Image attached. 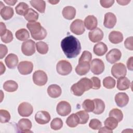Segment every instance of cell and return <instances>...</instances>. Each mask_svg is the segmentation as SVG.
Wrapping results in <instances>:
<instances>
[{"mask_svg":"<svg viewBox=\"0 0 133 133\" xmlns=\"http://www.w3.org/2000/svg\"><path fill=\"white\" fill-rule=\"evenodd\" d=\"M61 47L66 57L70 59L76 57L81 50L79 40L73 35L64 37L61 42Z\"/></svg>","mask_w":133,"mask_h":133,"instance_id":"cell-1","label":"cell"},{"mask_svg":"<svg viewBox=\"0 0 133 133\" xmlns=\"http://www.w3.org/2000/svg\"><path fill=\"white\" fill-rule=\"evenodd\" d=\"M92 83L91 79L84 77L71 86V91L75 96H81L85 91L92 88Z\"/></svg>","mask_w":133,"mask_h":133,"instance_id":"cell-2","label":"cell"},{"mask_svg":"<svg viewBox=\"0 0 133 133\" xmlns=\"http://www.w3.org/2000/svg\"><path fill=\"white\" fill-rule=\"evenodd\" d=\"M26 27L29 30L32 37L35 40L44 39L47 36L46 30L38 22H28L26 24Z\"/></svg>","mask_w":133,"mask_h":133,"instance_id":"cell-3","label":"cell"},{"mask_svg":"<svg viewBox=\"0 0 133 133\" xmlns=\"http://www.w3.org/2000/svg\"><path fill=\"white\" fill-rule=\"evenodd\" d=\"M56 70L57 73L60 75H67L71 72L72 66L69 61L65 60H61L57 63Z\"/></svg>","mask_w":133,"mask_h":133,"instance_id":"cell-4","label":"cell"},{"mask_svg":"<svg viewBox=\"0 0 133 133\" xmlns=\"http://www.w3.org/2000/svg\"><path fill=\"white\" fill-rule=\"evenodd\" d=\"M34 83L39 86L45 85L48 80L46 73L42 70H37L34 72L32 76Z\"/></svg>","mask_w":133,"mask_h":133,"instance_id":"cell-5","label":"cell"},{"mask_svg":"<svg viewBox=\"0 0 133 133\" xmlns=\"http://www.w3.org/2000/svg\"><path fill=\"white\" fill-rule=\"evenodd\" d=\"M126 73V68L125 64L122 63H115L111 68V74L115 78H118L125 76Z\"/></svg>","mask_w":133,"mask_h":133,"instance_id":"cell-6","label":"cell"},{"mask_svg":"<svg viewBox=\"0 0 133 133\" xmlns=\"http://www.w3.org/2000/svg\"><path fill=\"white\" fill-rule=\"evenodd\" d=\"M35 43L32 39H29L23 42L21 46L22 52L25 56L33 55L35 52Z\"/></svg>","mask_w":133,"mask_h":133,"instance_id":"cell-7","label":"cell"},{"mask_svg":"<svg viewBox=\"0 0 133 133\" xmlns=\"http://www.w3.org/2000/svg\"><path fill=\"white\" fill-rule=\"evenodd\" d=\"M90 70L91 72L95 75L101 74L104 70V64L100 59L96 58L90 61Z\"/></svg>","mask_w":133,"mask_h":133,"instance_id":"cell-8","label":"cell"},{"mask_svg":"<svg viewBox=\"0 0 133 133\" xmlns=\"http://www.w3.org/2000/svg\"><path fill=\"white\" fill-rule=\"evenodd\" d=\"M70 29L72 33L77 35L83 34L85 31L83 21L79 19H75L72 22Z\"/></svg>","mask_w":133,"mask_h":133,"instance_id":"cell-9","label":"cell"},{"mask_svg":"<svg viewBox=\"0 0 133 133\" xmlns=\"http://www.w3.org/2000/svg\"><path fill=\"white\" fill-rule=\"evenodd\" d=\"M57 113L62 116H65L69 115L71 112V106L70 104L65 101L59 102L56 107Z\"/></svg>","mask_w":133,"mask_h":133,"instance_id":"cell-10","label":"cell"},{"mask_svg":"<svg viewBox=\"0 0 133 133\" xmlns=\"http://www.w3.org/2000/svg\"><path fill=\"white\" fill-rule=\"evenodd\" d=\"M33 111L32 105L26 102L21 103L18 108L19 114L22 117H28L30 116Z\"/></svg>","mask_w":133,"mask_h":133,"instance_id":"cell-11","label":"cell"},{"mask_svg":"<svg viewBox=\"0 0 133 133\" xmlns=\"http://www.w3.org/2000/svg\"><path fill=\"white\" fill-rule=\"evenodd\" d=\"M122 57V53L118 49L113 48L110 50L105 56L106 59L108 62L113 64L119 61Z\"/></svg>","mask_w":133,"mask_h":133,"instance_id":"cell-12","label":"cell"},{"mask_svg":"<svg viewBox=\"0 0 133 133\" xmlns=\"http://www.w3.org/2000/svg\"><path fill=\"white\" fill-rule=\"evenodd\" d=\"M33 69L32 62L28 61H21L18 65L19 72L22 75H28L30 74Z\"/></svg>","mask_w":133,"mask_h":133,"instance_id":"cell-13","label":"cell"},{"mask_svg":"<svg viewBox=\"0 0 133 133\" xmlns=\"http://www.w3.org/2000/svg\"><path fill=\"white\" fill-rule=\"evenodd\" d=\"M49 113L45 111H39L35 115V120L39 124H45L49 122L50 120Z\"/></svg>","mask_w":133,"mask_h":133,"instance_id":"cell-14","label":"cell"},{"mask_svg":"<svg viewBox=\"0 0 133 133\" xmlns=\"http://www.w3.org/2000/svg\"><path fill=\"white\" fill-rule=\"evenodd\" d=\"M116 17L113 13L109 12L104 15L103 25L105 28L108 29L113 28L116 24Z\"/></svg>","mask_w":133,"mask_h":133,"instance_id":"cell-15","label":"cell"},{"mask_svg":"<svg viewBox=\"0 0 133 133\" xmlns=\"http://www.w3.org/2000/svg\"><path fill=\"white\" fill-rule=\"evenodd\" d=\"M88 37L93 43L99 42L103 39V32L100 28H96L88 33Z\"/></svg>","mask_w":133,"mask_h":133,"instance_id":"cell-16","label":"cell"},{"mask_svg":"<svg viewBox=\"0 0 133 133\" xmlns=\"http://www.w3.org/2000/svg\"><path fill=\"white\" fill-rule=\"evenodd\" d=\"M115 102L118 107H124L128 104L129 97L125 92H118L115 96Z\"/></svg>","mask_w":133,"mask_h":133,"instance_id":"cell-17","label":"cell"},{"mask_svg":"<svg viewBox=\"0 0 133 133\" xmlns=\"http://www.w3.org/2000/svg\"><path fill=\"white\" fill-rule=\"evenodd\" d=\"M18 128L22 132H32L30 129L32 127V123L30 120L27 118L20 119L17 124Z\"/></svg>","mask_w":133,"mask_h":133,"instance_id":"cell-18","label":"cell"},{"mask_svg":"<svg viewBox=\"0 0 133 133\" xmlns=\"http://www.w3.org/2000/svg\"><path fill=\"white\" fill-rule=\"evenodd\" d=\"M89 63L90 62L86 61L79 62L75 68L76 73L80 76L86 74L89 72L90 68Z\"/></svg>","mask_w":133,"mask_h":133,"instance_id":"cell-19","label":"cell"},{"mask_svg":"<svg viewBox=\"0 0 133 133\" xmlns=\"http://www.w3.org/2000/svg\"><path fill=\"white\" fill-rule=\"evenodd\" d=\"M84 24L87 30L92 31L97 28V19L93 15H89L85 18Z\"/></svg>","mask_w":133,"mask_h":133,"instance_id":"cell-20","label":"cell"},{"mask_svg":"<svg viewBox=\"0 0 133 133\" xmlns=\"http://www.w3.org/2000/svg\"><path fill=\"white\" fill-rule=\"evenodd\" d=\"M18 56L14 54H9L6 57L5 62L7 66L10 69H15L18 63Z\"/></svg>","mask_w":133,"mask_h":133,"instance_id":"cell-21","label":"cell"},{"mask_svg":"<svg viewBox=\"0 0 133 133\" xmlns=\"http://www.w3.org/2000/svg\"><path fill=\"white\" fill-rule=\"evenodd\" d=\"M62 90L61 87L57 84H52L48 86L47 93L48 95L53 98L59 97L61 95Z\"/></svg>","mask_w":133,"mask_h":133,"instance_id":"cell-22","label":"cell"},{"mask_svg":"<svg viewBox=\"0 0 133 133\" xmlns=\"http://www.w3.org/2000/svg\"><path fill=\"white\" fill-rule=\"evenodd\" d=\"M109 39L113 44H116L121 43L123 40V34L119 31H111L109 35Z\"/></svg>","mask_w":133,"mask_h":133,"instance_id":"cell-23","label":"cell"},{"mask_svg":"<svg viewBox=\"0 0 133 133\" xmlns=\"http://www.w3.org/2000/svg\"><path fill=\"white\" fill-rule=\"evenodd\" d=\"M0 14L2 18L4 20H7L11 19L13 17L14 11L11 7L4 6L2 8H1Z\"/></svg>","mask_w":133,"mask_h":133,"instance_id":"cell-24","label":"cell"},{"mask_svg":"<svg viewBox=\"0 0 133 133\" xmlns=\"http://www.w3.org/2000/svg\"><path fill=\"white\" fill-rule=\"evenodd\" d=\"M62 14L65 19L72 20L76 15V9L72 6H66L63 9Z\"/></svg>","mask_w":133,"mask_h":133,"instance_id":"cell-25","label":"cell"},{"mask_svg":"<svg viewBox=\"0 0 133 133\" xmlns=\"http://www.w3.org/2000/svg\"><path fill=\"white\" fill-rule=\"evenodd\" d=\"M130 82L127 77L125 76L118 78L117 81V88L119 90H125L130 87Z\"/></svg>","mask_w":133,"mask_h":133,"instance_id":"cell-26","label":"cell"},{"mask_svg":"<svg viewBox=\"0 0 133 133\" xmlns=\"http://www.w3.org/2000/svg\"><path fill=\"white\" fill-rule=\"evenodd\" d=\"M108 50V47L103 42H99L94 45L93 51L98 56L104 55Z\"/></svg>","mask_w":133,"mask_h":133,"instance_id":"cell-27","label":"cell"},{"mask_svg":"<svg viewBox=\"0 0 133 133\" xmlns=\"http://www.w3.org/2000/svg\"><path fill=\"white\" fill-rule=\"evenodd\" d=\"M95 103V108L93 113L96 114H100L102 113L105 109L104 102L100 99H94L93 100Z\"/></svg>","mask_w":133,"mask_h":133,"instance_id":"cell-28","label":"cell"},{"mask_svg":"<svg viewBox=\"0 0 133 133\" xmlns=\"http://www.w3.org/2000/svg\"><path fill=\"white\" fill-rule=\"evenodd\" d=\"M24 17L30 23L35 22L38 19V14L32 8H30L24 16Z\"/></svg>","mask_w":133,"mask_h":133,"instance_id":"cell-29","label":"cell"},{"mask_svg":"<svg viewBox=\"0 0 133 133\" xmlns=\"http://www.w3.org/2000/svg\"><path fill=\"white\" fill-rule=\"evenodd\" d=\"M30 3L32 7L35 8L41 13H44L46 8V3L44 1L33 0L30 1Z\"/></svg>","mask_w":133,"mask_h":133,"instance_id":"cell-30","label":"cell"},{"mask_svg":"<svg viewBox=\"0 0 133 133\" xmlns=\"http://www.w3.org/2000/svg\"><path fill=\"white\" fill-rule=\"evenodd\" d=\"M18 87V85L17 82L12 80L7 81L3 84V89L9 92H12L16 91Z\"/></svg>","mask_w":133,"mask_h":133,"instance_id":"cell-31","label":"cell"},{"mask_svg":"<svg viewBox=\"0 0 133 133\" xmlns=\"http://www.w3.org/2000/svg\"><path fill=\"white\" fill-rule=\"evenodd\" d=\"M66 124L70 127H75L79 124V118L76 113H73L67 118Z\"/></svg>","mask_w":133,"mask_h":133,"instance_id":"cell-32","label":"cell"},{"mask_svg":"<svg viewBox=\"0 0 133 133\" xmlns=\"http://www.w3.org/2000/svg\"><path fill=\"white\" fill-rule=\"evenodd\" d=\"M16 37L19 41H25L30 37L28 31L25 29H21L17 30L15 33Z\"/></svg>","mask_w":133,"mask_h":133,"instance_id":"cell-33","label":"cell"},{"mask_svg":"<svg viewBox=\"0 0 133 133\" xmlns=\"http://www.w3.org/2000/svg\"><path fill=\"white\" fill-rule=\"evenodd\" d=\"M30 8L28 5L24 2L19 3L15 7L16 13L21 16H24Z\"/></svg>","mask_w":133,"mask_h":133,"instance_id":"cell-34","label":"cell"},{"mask_svg":"<svg viewBox=\"0 0 133 133\" xmlns=\"http://www.w3.org/2000/svg\"><path fill=\"white\" fill-rule=\"evenodd\" d=\"M118 123V121L115 118L110 116L105 120L104 123L105 126L113 130L117 127Z\"/></svg>","mask_w":133,"mask_h":133,"instance_id":"cell-35","label":"cell"},{"mask_svg":"<svg viewBox=\"0 0 133 133\" xmlns=\"http://www.w3.org/2000/svg\"><path fill=\"white\" fill-rule=\"evenodd\" d=\"M36 48L37 52L42 55H44L47 53L48 51V45L42 41L37 42L36 43Z\"/></svg>","mask_w":133,"mask_h":133,"instance_id":"cell-36","label":"cell"},{"mask_svg":"<svg viewBox=\"0 0 133 133\" xmlns=\"http://www.w3.org/2000/svg\"><path fill=\"white\" fill-rule=\"evenodd\" d=\"M109 116L115 118L118 122H120L123 118V114L122 111L118 109H113L109 112Z\"/></svg>","mask_w":133,"mask_h":133,"instance_id":"cell-37","label":"cell"},{"mask_svg":"<svg viewBox=\"0 0 133 133\" xmlns=\"http://www.w3.org/2000/svg\"><path fill=\"white\" fill-rule=\"evenodd\" d=\"M115 80L111 76H107L103 80V85L107 89H112L115 86Z\"/></svg>","mask_w":133,"mask_h":133,"instance_id":"cell-38","label":"cell"},{"mask_svg":"<svg viewBox=\"0 0 133 133\" xmlns=\"http://www.w3.org/2000/svg\"><path fill=\"white\" fill-rule=\"evenodd\" d=\"M82 107L87 112H93L95 108V103L93 100L90 99H86L84 101Z\"/></svg>","mask_w":133,"mask_h":133,"instance_id":"cell-39","label":"cell"},{"mask_svg":"<svg viewBox=\"0 0 133 133\" xmlns=\"http://www.w3.org/2000/svg\"><path fill=\"white\" fill-rule=\"evenodd\" d=\"M76 114L78 116L79 118V124H86L89 118V115L86 111L82 110L76 113Z\"/></svg>","mask_w":133,"mask_h":133,"instance_id":"cell-40","label":"cell"},{"mask_svg":"<svg viewBox=\"0 0 133 133\" xmlns=\"http://www.w3.org/2000/svg\"><path fill=\"white\" fill-rule=\"evenodd\" d=\"M63 126V122L60 118L57 117L54 118L50 123V127L55 130H59Z\"/></svg>","mask_w":133,"mask_h":133,"instance_id":"cell-41","label":"cell"},{"mask_svg":"<svg viewBox=\"0 0 133 133\" xmlns=\"http://www.w3.org/2000/svg\"><path fill=\"white\" fill-rule=\"evenodd\" d=\"M10 119V114L6 110H0V122L1 123L8 122Z\"/></svg>","mask_w":133,"mask_h":133,"instance_id":"cell-42","label":"cell"},{"mask_svg":"<svg viewBox=\"0 0 133 133\" xmlns=\"http://www.w3.org/2000/svg\"><path fill=\"white\" fill-rule=\"evenodd\" d=\"M92 58V54L88 51L85 50L83 52L81 56L80 57L78 62L82 61H86L88 62H90Z\"/></svg>","mask_w":133,"mask_h":133,"instance_id":"cell-43","label":"cell"},{"mask_svg":"<svg viewBox=\"0 0 133 133\" xmlns=\"http://www.w3.org/2000/svg\"><path fill=\"white\" fill-rule=\"evenodd\" d=\"M89 126L94 130H98L102 127V123L99 119L94 118L90 120L89 123Z\"/></svg>","mask_w":133,"mask_h":133,"instance_id":"cell-44","label":"cell"},{"mask_svg":"<svg viewBox=\"0 0 133 133\" xmlns=\"http://www.w3.org/2000/svg\"><path fill=\"white\" fill-rule=\"evenodd\" d=\"M1 40L5 43H9L13 39V35L11 32L7 30L5 34L1 36Z\"/></svg>","mask_w":133,"mask_h":133,"instance_id":"cell-45","label":"cell"},{"mask_svg":"<svg viewBox=\"0 0 133 133\" xmlns=\"http://www.w3.org/2000/svg\"><path fill=\"white\" fill-rule=\"evenodd\" d=\"M91 81L92 83V88L94 89H98L101 87V82L100 79L96 76H93L91 78Z\"/></svg>","mask_w":133,"mask_h":133,"instance_id":"cell-46","label":"cell"},{"mask_svg":"<svg viewBox=\"0 0 133 133\" xmlns=\"http://www.w3.org/2000/svg\"><path fill=\"white\" fill-rule=\"evenodd\" d=\"M132 36L127 37L125 42H124V46L125 48L128 50H132L133 46H132Z\"/></svg>","mask_w":133,"mask_h":133,"instance_id":"cell-47","label":"cell"},{"mask_svg":"<svg viewBox=\"0 0 133 133\" xmlns=\"http://www.w3.org/2000/svg\"><path fill=\"white\" fill-rule=\"evenodd\" d=\"M114 0H100V3L101 5L104 7V8H109L111 7L114 3Z\"/></svg>","mask_w":133,"mask_h":133,"instance_id":"cell-48","label":"cell"},{"mask_svg":"<svg viewBox=\"0 0 133 133\" xmlns=\"http://www.w3.org/2000/svg\"><path fill=\"white\" fill-rule=\"evenodd\" d=\"M0 54H1V56H0V59H3L7 54V52H8V49H7V47L6 45H3V44H1L0 45Z\"/></svg>","mask_w":133,"mask_h":133,"instance_id":"cell-49","label":"cell"},{"mask_svg":"<svg viewBox=\"0 0 133 133\" xmlns=\"http://www.w3.org/2000/svg\"><path fill=\"white\" fill-rule=\"evenodd\" d=\"M133 57H130L127 60V68L130 70V71H132V62H133Z\"/></svg>","mask_w":133,"mask_h":133,"instance_id":"cell-50","label":"cell"},{"mask_svg":"<svg viewBox=\"0 0 133 133\" xmlns=\"http://www.w3.org/2000/svg\"><path fill=\"white\" fill-rule=\"evenodd\" d=\"M98 132L99 133H100V132H107V133H112L113 132V130H111L109 128H108V127H107L106 126H104V127H101L99 131H98Z\"/></svg>","mask_w":133,"mask_h":133,"instance_id":"cell-51","label":"cell"},{"mask_svg":"<svg viewBox=\"0 0 133 133\" xmlns=\"http://www.w3.org/2000/svg\"><path fill=\"white\" fill-rule=\"evenodd\" d=\"M0 25H1V36L5 34L7 30L6 29L5 24L3 22H1L0 23Z\"/></svg>","mask_w":133,"mask_h":133,"instance_id":"cell-52","label":"cell"},{"mask_svg":"<svg viewBox=\"0 0 133 133\" xmlns=\"http://www.w3.org/2000/svg\"><path fill=\"white\" fill-rule=\"evenodd\" d=\"M4 2L6 3L7 4L10 5V6H14L15 4L17 2V1H13V0H8V1H4Z\"/></svg>","mask_w":133,"mask_h":133,"instance_id":"cell-53","label":"cell"},{"mask_svg":"<svg viewBox=\"0 0 133 133\" xmlns=\"http://www.w3.org/2000/svg\"><path fill=\"white\" fill-rule=\"evenodd\" d=\"M116 2L119 5L124 6V5H127L130 2V1H117Z\"/></svg>","mask_w":133,"mask_h":133,"instance_id":"cell-54","label":"cell"},{"mask_svg":"<svg viewBox=\"0 0 133 133\" xmlns=\"http://www.w3.org/2000/svg\"><path fill=\"white\" fill-rule=\"evenodd\" d=\"M0 63H1V74L2 75L5 72L6 70V68L2 61L0 62Z\"/></svg>","mask_w":133,"mask_h":133,"instance_id":"cell-55","label":"cell"},{"mask_svg":"<svg viewBox=\"0 0 133 133\" xmlns=\"http://www.w3.org/2000/svg\"><path fill=\"white\" fill-rule=\"evenodd\" d=\"M48 2L51 3L52 5H55L57 4L59 2V1H48Z\"/></svg>","mask_w":133,"mask_h":133,"instance_id":"cell-56","label":"cell"}]
</instances>
